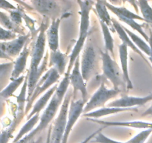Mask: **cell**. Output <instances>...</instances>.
I'll return each instance as SVG.
<instances>
[{
    "label": "cell",
    "instance_id": "cell-29",
    "mask_svg": "<svg viewBox=\"0 0 152 143\" xmlns=\"http://www.w3.org/2000/svg\"><path fill=\"white\" fill-rule=\"evenodd\" d=\"M138 7L140 13H142V18L145 19V22L152 25V7L146 1H137Z\"/></svg>",
    "mask_w": 152,
    "mask_h": 143
},
{
    "label": "cell",
    "instance_id": "cell-21",
    "mask_svg": "<svg viewBox=\"0 0 152 143\" xmlns=\"http://www.w3.org/2000/svg\"><path fill=\"white\" fill-rule=\"evenodd\" d=\"M58 86V83L55 84L54 86H52L50 89H49L46 92H45L44 95L38 100V101L36 102V104L33 106L32 110L31 111V113L28 115L27 116V119H31L32 116H34L36 114H39L40 112L43 110L44 108H46V105L48 104H49V102L51 100L52 97L54 95L55 92L56 90V88Z\"/></svg>",
    "mask_w": 152,
    "mask_h": 143
},
{
    "label": "cell",
    "instance_id": "cell-35",
    "mask_svg": "<svg viewBox=\"0 0 152 143\" xmlns=\"http://www.w3.org/2000/svg\"><path fill=\"white\" fill-rule=\"evenodd\" d=\"M22 18L23 19H25V22H26V25H28V27L30 29V33L31 34L34 35L35 34V21L34 19H31L30 16H28L23 10H22Z\"/></svg>",
    "mask_w": 152,
    "mask_h": 143
},
{
    "label": "cell",
    "instance_id": "cell-40",
    "mask_svg": "<svg viewBox=\"0 0 152 143\" xmlns=\"http://www.w3.org/2000/svg\"><path fill=\"white\" fill-rule=\"evenodd\" d=\"M52 128H53V125H50V126H49V128H48V130L47 139H46V142L45 143H50V136H51Z\"/></svg>",
    "mask_w": 152,
    "mask_h": 143
},
{
    "label": "cell",
    "instance_id": "cell-33",
    "mask_svg": "<svg viewBox=\"0 0 152 143\" xmlns=\"http://www.w3.org/2000/svg\"><path fill=\"white\" fill-rule=\"evenodd\" d=\"M22 10L20 9H16L14 10H10V17L11 20L14 24H16L18 26H20L22 24Z\"/></svg>",
    "mask_w": 152,
    "mask_h": 143
},
{
    "label": "cell",
    "instance_id": "cell-22",
    "mask_svg": "<svg viewBox=\"0 0 152 143\" xmlns=\"http://www.w3.org/2000/svg\"><path fill=\"white\" fill-rule=\"evenodd\" d=\"M95 10L96 13L99 18V20L101 22H104L105 25L108 26V28L113 29V31L115 32L114 26L112 23V18L110 16V13L108 12V7L105 5V1H97L95 2Z\"/></svg>",
    "mask_w": 152,
    "mask_h": 143
},
{
    "label": "cell",
    "instance_id": "cell-34",
    "mask_svg": "<svg viewBox=\"0 0 152 143\" xmlns=\"http://www.w3.org/2000/svg\"><path fill=\"white\" fill-rule=\"evenodd\" d=\"M93 142L96 143H127V142H122L116 141V140L111 139L109 137L104 135L102 133L99 132L94 138L93 139Z\"/></svg>",
    "mask_w": 152,
    "mask_h": 143
},
{
    "label": "cell",
    "instance_id": "cell-13",
    "mask_svg": "<svg viewBox=\"0 0 152 143\" xmlns=\"http://www.w3.org/2000/svg\"><path fill=\"white\" fill-rule=\"evenodd\" d=\"M152 101V93L144 97H134L124 95L120 98L116 99L107 104L108 107H120L131 108L136 106H142Z\"/></svg>",
    "mask_w": 152,
    "mask_h": 143
},
{
    "label": "cell",
    "instance_id": "cell-1",
    "mask_svg": "<svg viewBox=\"0 0 152 143\" xmlns=\"http://www.w3.org/2000/svg\"><path fill=\"white\" fill-rule=\"evenodd\" d=\"M49 19L45 18L39 28L37 40L31 52V61L30 69L28 72V98L27 101L32 96L37 83L43 73L46 72L48 62L49 60V55L48 52L45 54L46 46V31L48 25Z\"/></svg>",
    "mask_w": 152,
    "mask_h": 143
},
{
    "label": "cell",
    "instance_id": "cell-5",
    "mask_svg": "<svg viewBox=\"0 0 152 143\" xmlns=\"http://www.w3.org/2000/svg\"><path fill=\"white\" fill-rule=\"evenodd\" d=\"M72 96L73 92L68 90L61 105L59 114L53 123L51 136H50V143H62L65 133V127H66L68 109H69L70 102L72 99L71 98Z\"/></svg>",
    "mask_w": 152,
    "mask_h": 143
},
{
    "label": "cell",
    "instance_id": "cell-30",
    "mask_svg": "<svg viewBox=\"0 0 152 143\" xmlns=\"http://www.w3.org/2000/svg\"><path fill=\"white\" fill-rule=\"evenodd\" d=\"M22 117L16 116V118L15 119V120L13 121V124L10 125V128H7L5 130L0 133V143H8L9 140L11 138L12 133H13V130H15L16 127L17 126L18 124L20 122L21 120H22Z\"/></svg>",
    "mask_w": 152,
    "mask_h": 143
},
{
    "label": "cell",
    "instance_id": "cell-26",
    "mask_svg": "<svg viewBox=\"0 0 152 143\" xmlns=\"http://www.w3.org/2000/svg\"><path fill=\"white\" fill-rule=\"evenodd\" d=\"M99 22H100V26L101 28H102V34H103L105 50H106L110 55H112L113 58L114 59V39H113L112 35H111V30L108 28V25H105L104 22H101V21H99Z\"/></svg>",
    "mask_w": 152,
    "mask_h": 143
},
{
    "label": "cell",
    "instance_id": "cell-24",
    "mask_svg": "<svg viewBox=\"0 0 152 143\" xmlns=\"http://www.w3.org/2000/svg\"><path fill=\"white\" fill-rule=\"evenodd\" d=\"M40 114H36L34 116L31 118V119H28L26 123L23 125L21 130H19V133L16 135V136L15 137L14 139H13V143H16V142H18L19 140H20L21 139L23 138L24 136H25L26 135H28V133L33 131L34 130V127L35 125L38 123L39 121H40Z\"/></svg>",
    "mask_w": 152,
    "mask_h": 143
},
{
    "label": "cell",
    "instance_id": "cell-8",
    "mask_svg": "<svg viewBox=\"0 0 152 143\" xmlns=\"http://www.w3.org/2000/svg\"><path fill=\"white\" fill-rule=\"evenodd\" d=\"M98 63L99 58L96 49L91 43H88L80 60V69L86 82L95 74V72L98 69Z\"/></svg>",
    "mask_w": 152,
    "mask_h": 143
},
{
    "label": "cell",
    "instance_id": "cell-32",
    "mask_svg": "<svg viewBox=\"0 0 152 143\" xmlns=\"http://www.w3.org/2000/svg\"><path fill=\"white\" fill-rule=\"evenodd\" d=\"M16 38V34L0 27V41H10Z\"/></svg>",
    "mask_w": 152,
    "mask_h": 143
},
{
    "label": "cell",
    "instance_id": "cell-20",
    "mask_svg": "<svg viewBox=\"0 0 152 143\" xmlns=\"http://www.w3.org/2000/svg\"><path fill=\"white\" fill-rule=\"evenodd\" d=\"M136 107H131V108H120V107H104L102 108L97 109L94 111L89 112L88 113L83 114V116L89 119H99L103 116H108L111 114H117V113H123L127 111H137Z\"/></svg>",
    "mask_w": 152,
    "mask_h": 143
},
{
    "label": "cell",
    "instance_id": "cell-31",
    "mask_svg": "<svg viewBox=\"0 0 152 143\" xmlns=\"http://www.w3.org/2000/svg\"><path fill=\"white\" fill-rule=\"evenodd\" d=\"M152 133V129L143 130L139 133L137 134L134 137H132L130 140L126 142L127 143H145L147 139L149 137Z\"/></svg>",
    "mask_w": 152,
    "mask_h": 143
},
{
    "label": "cell",
    "instance_id": "cell-41",
    "mask_svg": "<svg viewBox=\"0 0 152 143\" xmlns=\"http://www.w3.org/2000/svg\"><path fill=\"white\" fill-rule=\"evenodd\" d=\"M152 116V104L149 108L147 109V110H145L142 115H141L142 117H145V116Z\"/></svg>",
    "mask_w": 152,
    "mask_h": 143
},
{
    "label": "cell",
    "instance_id": "cell-23",
    "mask_svg": "<svg viewBox=\"0 0 152 143\" xmlns=\"http://www.w3.org/2000/svg\"><path fill=\"white\" fill-rule=\"evenodd\" d=\"M105 5L110 11L112 12L117 16H123V17L127 18V19H134V20L138 19V20L145 22V19L142 16L138 15L137 13H135L131 10H128L126 7H117L114 4H111L108 1H105Z\"/></svg>",
    "mask_w": 152,
    "mask_h": 143
},
{
    "label": "cell",
    "instance_id": "cell-3",
    "mask_svg": "<svg viewBox=\"0 0 152 143\" xmlns=\"http://www.w3.org/2000/svg\"><path fill=\"white\" fill-rule=\"evenodd\" d=\"M80 7V33L79 37L71 52L69 57V63H68V69L66 72L71 73V69H72L75 61L77 57H80V53L83 49L86 40L88 35V30L90 27V13L93 8L95 2L93 1H78Z\"/></svg>",
    "mask_w": 152,
    "mask_h": 143
},
{
    "label": "cell",
    "instance_id": "cell-14",
    "mask_svg": "<svg viewBox=\"0 0 152 143\" xmlns=\"http://www.w3.org/2000/svg\"><path fill=\"white\" fill-rule=\"evenodd\" d=\"M87 120L95 122L102 125L105 128L108 127H128V128H137V129H152V122H143V121H128V122H108L96 119H89Z\"/></svg>",
    "mask_w": 152,
    "mask_h": 143
},
{
    "label": "cell",
    "instance_id": "cell-36",
    "mask_svg": "<svg viewBox=\"0 0 152 143\" xmlns=\"http://www.w3.org/2000/svg\"><path fill=\"white\" fill-rule=\"evenodd\" d=\"M13 66H14V63L13 62L0 64V77L6 75L7 74H8V72L12 73Z\"/></svg>",
    "mask_w": 152,
    "mask_h": 143
},
{
    "label": "cell",
    "instance_id": "cell-11",
    "mask_svg": "<svg viewBox=\"0 0 152 143\" xmlns=\"http://www.w3.org/2000/svg\"><path fill=\"white\" fill-rule=\"evenodd\" d=\"M30 37L31 33H28L25 35H19L16 39L10 41L1 42L0 43V49L10 58L19 56L25 45L29 42Z\"/></svg>",
    "mask_w": 152,
    "mask_h": 143
},
{
    "label": "cell",
    "instance_id": "cell-12",
    "mask_svg": "<svg viewBox=\"0 0 152 143\" xmlns=\"http://www.w3.org/2000/svg\"><path fill=\"white\" fill-rule=\"evenodd\" d=\"M31 3L34 8L45 18H50L52 20L59 19L61 8L59 3L56 1H31Z\"/></svg>",
    "mask_w": 152,
    "mask_h": 143
},
{
    "label": "cell",
    "instance_id": "cell-6",
    "mask_svg": "<svg viewBox=\"0 0 152 143\" xmlns=\"http://www.w3.org/2000/svg\"><path fill=\"white\" fill-rule=\"evenodd\" d=\"M121 91L115 89H108L105 86V83L102 81L97 90L91 95L84 107L83 113H88L94 111L95 109H99L105 107L107 101L115 98L117 95L121 93Z\"/></svg>",
    "mask_w": 152,
    "mask_h": 143
},
{
    "label": "cell",
    "instance_id": "cell-19",
    "mask_svg": "<svg viewBox=\"0 0 152 143\" xmlns=\"http://www.w3.org/2000/svg\"><path fill=\"white\" fill-rule=\"evenodd\" d=\"M119 55H120V63H121V69L123 72V77H124L125 82L126 83V87L127 90L133 89V84L130 79L129 72V66H128V46L126 44L122 43L119 46Z\"/></svg>",
    "mask_w": 152,
    "mask_h": 143
},
{
    "label": "cell",
    "instance_id": "cell-9",
    "mask_svg": "<svg viewBox=\"0 0 152 143\" xmlns=\"http://www.w3.org/2000/svg\"><path fill=\"white\" fill-rule=\"evenodd\" d=\"M85 105H86V103L83 101L82 98L79 100H75L74 98L71 99V102H70L69 109H68L66 127H65V133H64L62 143H68L70 133H71L75 123L77 122L82 113H83Z\"/></svg>",
    "mask_w": 152,
    "mask_h": 143
},
{
    "label": "cell",
    "instance_id": "cell-16",
    "mask_svg": "<svg viewBox=\"0 0 152 143\" xmlns=\"http://www.w3.org/2000/svg\"><path fill=\"white\" fill-rule=\"evenodd\" d=\"M112 23L113 26H114V30H115L116 32L118 34L119 37H120V40H122L123 44H126V46H128V48H131L135 53H137V55H139L145 62L148 64H149V62H148V60L146 59V57H145V55H143L142 52L138 49L136 46V45L132 42V40H131V38L129 37V36L128 35L127 33L126 32V31L123 28V26L114 18H112Z\"/></svg>",
    "mask_w": 152,
    "mask_h": 143
},
{
    "label": "cell",
    "instance_id": "cell-15",
    "mask_svg": "<svg viewBox=\"0 0 152 143\" xmlns=\"http://www.w3.org/2000/svg\"><path fill=\"white\" fill-rule=\"evenodd\" d=\"M60 25V18L52 20L51 23L46 31V40L50 52L59 50V31Z\"/></svg>",
    "mask_w": 152,
    "mask_h": 143
},
{
    "label": "cell",
    "instance_id": "cell-43",
    "mask_svg": "<svg viewBox=\"0 0 152 143\" xmlns=\"http://www.w3.org/2000/svg\"><path fill=\"white\" fill-rule=\"evenodd\" d=\"M150 26H151V28H152V25H150Z\"/></svg>",
    "mask_w": 152,
    "mask_h": 143
},
{
    "label": "cell",
    "instance_id": "cell-18",
    "mask_svg": "<svg viewBox=\"0 0 152 143\" xmlns=\"http://www.w3.org/2000/svg\"><path fill=\"white\" fill-rule=\"evenodd\" d=\"M28 43H29V42L25 45L23 50L22 51L20 55L18 56L17 59L14 62L13 71H12L11 75H10V80L17 79L18 77H20L21 74L25 71L28 58L30 55V49L28 48Z\"/></svg>",
    "mask_w": 152,
    "mask_h": 143
},
{
    "label": "cell",
    "instance_id": "cell-42",
    "mask_svg": "<svg viewBox=\"0 0 152 143\" xmlns=\"http://www.w3.org/2000/svg\"><path fill=\"white\" fill-rule=\"evenodd\" d=\"M0 59H7V60H11L12 58H10V57L7 56L1 49H0Z\"/></svg>",
    "mask_w": 152,
    "mask_h": 143
},
{
    "label": "cell",
    "instance_id": "cell-28",
    "mask_svg": "<svg viewBox=\"0 0 152 143\" xmlns=\"http://www.w3.org/2000/svg\"><path fill=\"white\" fill-rule=\"evenodd\" d=\"M25 76H20L17 79L11 80L10 83L0 92V95L2 96L3 98H7L9 97L12 96L13 94L14 93L15 91L18 89L19 86L25 81Z\"/></svg>",
    "mask_w": 152,
    "mask_h": 143
},
{
    "label": "cell",
    "instance_id": "cell-2",
    "mask_svg": "<svg viewBox=\"0 0 152 143\" xmlns=\"http://www.w3.org/2000/svg\"><path fill=\"white\" fill-rule=\"evenodd\" d=\"M70 83H70V74L65 73L62 81L59 83V84H58L54 95H53L51 100L48 104L47 107L45 109L42 115L40 117L39 124L37 125V127L34 130L31 131L30 133L16 142V143H31L35 138L36 136L48 127L50 126L49 125L53 119L54 116H56L58 110L63 102L64 98L68 91V89Z\"/></svg>",
    "mask_w": 152,
    "mask_h": 143
},
{
    "label": "cell",
    "instance_id": "cell-10",
    "mask_svg": "<svg viewBox=\"0 0 152 143\" xmlns=\"http://www.w3.org/2000/svg\"><path fill=\"white\" fill-rule=\"evenodd\" d=\"M70 83L72 85L73 89V96H76V93L77 92H80L82 95V99L85 103H87L88 101V92L86 87V80H84L82 74L81 69H80V57H77L75 61L74 66H73L71 73L70 74Z\"/></svg>",
    "mask_w": 152,
    "mask_h": 143
},
{
    "label": "cell",
    "instance_id": "cell-38",
    "mask_svg": "<svg viewBox=\"0 0 152 143\" xmlns=\"http://www.w3.org/2000/svg\"><path fill=\"white\" fill-rule=\"evenodd\" d=\"M104 128H105V127H102V128H100L99 130H97L95 131L94 133H93L91 134L90 136H88V137H86V138L85 139L83 140V142H80V143H88L89 142L91 141V140L93 139L94 138V137L96 136L97 135V134L99 133V132H101V131H102V130L104 129Z\"/></svg>",
    "mask_w": 152,
    "mask_h": 143
},
{
    "label": "cell",
    "instance_id": "cell-37",
    "mask_svg": "<svg viewBox=\"0 0 152 143\" xmlns=\"http://www.w3.org/2000/svg\"><path fill=\"white\" fill-rule=\"evenodd\" d=\"M0 8L4 9V10H10H10H14L17 9L11 3L8 2L7 1H1V0H0Z\"/></svg>",
    "mask_w": 152,
    "mask_h": 143
},
{
    "label": "cell",
    "instance_id": "cell-7",
    "mask_svg": "<svg viewBox=\"0 0 152 143\" xmlns=\"http://www.w3.org/2000/svg\"><path fill=\"white\" fill-rule=\"evenodd\" d=\"M60 74L54 68H50L45 74L42 76L38 80L35 89L34 91L32 96L27 101V105L25 107V113H28L30 109L33 107L34 101L43 92H47L49 89L54 86L59 81L60 78Z\"/></svg>",
    "mask_w": 152,
    "mask_h": 143
},
{
    "label": "cell",
    "instance_id": "cell-17",
    "mask_svg": "<svg viewBox=\"0 0 152 143\" xmlns=\"http://www.w3.org/2000/svg\"><path fill=\"white\" fill-rule=\"evenodd\" d=\"M68 62L69 63V60L67 55L61 52L59 49L56 52H50L49 55L48 66L54 68L60 75L65 74Z\"/></svg>",
    "mask_w": 152,
    "mask_h": 143
},
{
    "label": "cell",
    "instance_id": "cell-27",
    "mask_svg": "<svg viewBox=\"0 0 152 143\" xmlns=\"http://www.w3.org/2000/svg\"><path fill=\"white\" fill-rule=\"evenodd\" d=\"M0 23L7 30L13 31L16 34H20V35H25L24 28L13 23V21L10 19V16L1 11H0Z\"/></svg>",
    "mask_w": 152,
    "mask_h": 143
},
{
    "label": "cell",
    "instance_id": "cell-39",
    "mask_svg": "<svg viewBox=\"0 0 152 143\" xmlns=\"http://www.w3.org/2000/svg\"><path fill=\"white\" fill-rule=\"evenodd\" d=\"M150 47H151V55L149 56V61L152 64V28L149 29V41H148Z\"/></svg>",
    "mask_w": 152,
    "mask_h": 143
},
{
    "label": "cell",
    "instance_id": "cell-25",
    "mask_svg": "<svg viewBox=\"0 0 152 143\" xmlns=\"http://www.w3.org/2000/svg\"><path fill=\"white\" fill-rule=\"evenodd\" d=\"M123 28L126 31V32L127 33L128 35L129 36V37L131 38V40H132L134 43L136 45L137 47L140 49L142 52L145 53V55L150 56L151 55V47H150L149 44L148 43H146L145 40L141 38L140 36H138L137 34H136L135 33H134L133 31H132L131 30L128 29L126 27L123 26Z\"/></svg>",
    "mask_w": 152,
    "mask_h": 143
},
{
    "label": "cell",
    "instance_id": "cell-4",
    "mask_svg": "<svg viewBox=\"0 0 152 143\" xmlns=\"http://www.w3.org/2000/svg\"><path fill=\"white\" fill-rule=\"evenodd\" d=\"M99 53L102 62V72L104 77L112 83L114 89L121 91L122 92H126L124 89H126L127 90V87L121 68L107 51L103 52L100 50Z\"/></svg>",
    "mask_w": 152,
    "mask_h": 143
}]
</instances>
